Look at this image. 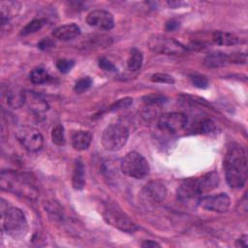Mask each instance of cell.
Returning a JSON list of instances; mask_svg holds the SVG:
<instances>
[{"mask_svg":"<svg viewBox=\"0 0 248 248\" xmlns=\"http://www.w3.org/2000/svg\"><path fill=\"white\" fill-rule=\"evenodd\" d=\"M92 140V134L89 131H76L72 136V145L78 151L86 150Z\"/></svg>","mask_w":248,"mask_h":248,"instance_id":"16","label":"cell"},{"mask_svg":"<svg viewBox=\"0 0 248 248\" xmlns=\"http://www.w3.org/2000/svg\"><path fill=\"white\" fill-rule=\"evenodd\" d=\"M141 246H142V247H145V248H146V247L149 248V247H160L161 245H160L159 243L153 241V240H145V241L141 244Z\"/></svg>","mask_w":248,"mask_h":248,"instance_id":"38","label":"cell"},{"mask_svg":"<svg viewBox=\"0 0 248 248\" xmlns=\"http://www.w3.org/2000/svg\"><path fill=\"white\" fill-rule=\"evenodd\" d=\"M203 65L207 68H220L230 62V56L224 52L216 51L207 54L203 59Z\"/></svg>","mask_w":248,"mask_h":248,"instance_id":"17","label":"cell"},{"mask_svg":"<svg viewBox=\"0 0 248 248\" xmlns=\"http://www.w3.org/2000/svg\"><path fill=\"white\" fill-rule=\"evenodd\" d=\"M0 185L3 190L29 200H36L39 196L38 189L25 174L12 170L1 171Z\"/></svg>","mask_w":248,"mask_h":248,"instance_id":"3","label":"cell"},{"mask_svg":"<svg viewBox=\"0 0 248 248\" xmlns=\"http://www.w3.org/2000/svg\"><path fill=\"white\" fill-rule=\"evenodd\" d=\"M3 229L14 239L22 238L28 231V223L21 209L11 206L3 213Z\"/></svg>","mask_w":248,"mask_h":248,"instance_id":"4","label":"cell"},{"mask_svg":"<svg viewBox=\"0 0 248 248\" xmlns=\"http://www.w3.org/2000/svg\"><path fill=\"white\" fill-rule=\"evenodd\" d=\"M72 185L75 190H82L85 186L84 166L80 160H76L72 173Z\"/></svg>","mask_w":248,"mask_h":248,"instance_id":"18","label":"cell"},{"mask_svg":"<svg viewBox=\"0 0 248 248\" xmlns=\"http://www.w3.org/2000/svg\"><path fill=\"white\" fill-rule=\"evenodd\" d=\"M51 140L54 144L57 146H62L66 143L65 139V133H64V127L60 124H57L52 128L51 131Z\"/></svg>","mask_w":248,"mask_h":248,"instance_id":"25","label":"cell"},{"mask_svg":"<svg viewBox=\"0 0 248 248\" xmlns=\"http://www.w3.org/2000/svg\"><path fill=\"white\" fill-rule=\"evenodd\" d=\"M133 100L131 98H125V99H122V100H119L117 101V103H115L112 107H111V109H118V108H126V107H129L131 104H132Z\"/></svg>","mask_w":248,"mask_h":248,"instance_id":"34","label":"cell"},{"mask_svg":"<svg viewBox=\"0 0 248 248\" xmlns=\"http://www.w3.org/2000/svg\"><path fill=\"white\" fill-rule=\"evenodd\" d=\"M20 8V4L15 1H8L1 3V24L2 27L7 23L13 16H15Z\"/></svg>","mask_w":248,"mask_h":248,"instance_id":"19","label":"cell"},{"mask_svg":"<svg viewBox=\"0 0 248 248\" xmlns=\"http://www.w3.org/2000/svg\"><path fill=\"white\" fill-rule=\"evenodd\" d=\"M88 25L101 30H110L114 26L113 16L106 10H93L86 17Z\"/></svg>","mask_w":248,"mask_h":248,"instance_id":"13","label":"cell"},{"mask_svg":"<svg viewBox=\"0 0 248 248\" xmlns=\"http://www.w3.org/2000/svg\"><path fill=\"white\" fill-rule=\"evenodd\" d=\"M199 205L205 210L224 213L230 208L231 199L227 194L224 193L214 196H205L199 200Z\"/></svg>","mask_w":248,"mask_h":248,"instance_id":"12","label":"cell"},{"mask_svg":"<svg viewBox=\"0 0 248 248\" xmlns=\"http://www.w3.org/2000/svg\"><path fill=\"white\" fill-rule=\"evenodd\" d=\"M103 215L108 224L122 232H134L138 230V226L115 204H107Z\"/></svg>","mask_w":248,"mask_h":248,"instance_id":"7","label":"cell"},{"mask_svg":"<svg viewBox=\"0 0 248 248\" xmlns=\"http://www.w3.org/2000/svg\"><path fill=\"white\" fill-rule=\"evenodd\" d=\"M142 61H143V56L141 51L139 50L138 48H133L128 58L127 66L131 71H138L141 68Z\"/></svg>","mask_w":248,"mask_h":248,"instance_id":"21","label":"cell"},{"mask_svg":"<svg viewBox=\"0 0 248 248\" xmlns=\"http://www.w3.org/2000/svg\"><path fill=\"white\" fill-rule=\"evenodd\" d=\"M92 84V79L89 77H83L81 78H79L78 80H77V82L75 83L74 86V90L76 93L78 94H81L84 91H86Z\"/></svg>","mask_w":248,"mask_h":248,"instance_id":"26","label":"cell"},{"mask_svg":"<svg viewBox=\"0 0 248 248\" xmlns=\"http://www.w3.org/2000/svg\"><path fill=\"white\" fill-rule=\"evenodd\" d=\"M167 102V98L159 95H150L145 98V103L150 106H158Z\"/></svg>","mask_w":248,"mask_h":248,"instance_id":"31","label":"cell"},{"mask_svg":"<svg viewBox=\"0 0 248 248\" xmlns=\"http://www.w3.org/2000/svg\"><path fill=\"white\" fill-rule=\"evenodd\" d=\"M224 170L230 187L242 188L247 180V156L244 148L232 143L228 146L224 158Z\"/></svg>","mask_w":248,"mask_h":248,"instance_id":"1","label":"cell"},{"mask_svg":"<svg viewBox=\"0 0 248 248\" xmlns=\"http://www.w3.org/2000/svg\"><path fill=\"white\" fill-rule=\"evenodd\" d=\"M3 96L5 97L7 105L14 108L21 107L26 100V94L23 90L18 88H7L6 91L3 90Z\"/></svg>","mask_w":248,"mask_h":248,"instance_id":"15","label":"cell"},{"mask_svg":"<svg viewBox=\"0 0 248 248\" xmlns=\"http://www.w3.org/2000/svg\"><path fill=\"white\" fill-rule=\"evenodd\" d=\"M211 41L220 46H233L238 43H240V39L232 33L228 32H222V31H216L212 34Z\"/></svg>","mask_w":248,"mask_h":248,"instance_id":"20","label":"cell"},{"mask_svg":"<svg viewBox=\"0 0 248 248\" xmlns=\"http://www.w3.org/2000/svg\"><path fill=\"white\" fill-rule=\"evenodd\" d=\"M167 188L161 181H150L141 189L140 198L145 204H157L165 201Z\"/></svg>","mask_w":248,"mask_h":248,"instance_id":"10","label":"cell"},{"mask_svg":"<svg viewBox=\"0 0 248 248\" xmlns=\"http://www.w3.org/2000/svg\"><path fill=\"white\" fill-rule=\"evenodd\" d=\"M178 27H179V23L177 21H175V20H170V21H168L166 23V29L168 31H173V30H175Z\"/></svg>","mask_w":248,"mask_h":248,"instance_id":"37","label":"cell"},{"mask_svg":"<svg viewBox=\"0 0 248 248\" xmlns=\"http://www.w3.org/2000/svg\"><path fill=\"white\" fill-rule=\"evenodd\" d=\"M53 46H54V43L49 38H44L38 43V47L43 50H47L51 48Z\"/></svg>","mask_w":248,"mask_h":248,"instance_id":"35","label":"cell"},{"mask_svg":"<svg viewBox=\"0 0 248 248\" xmlns=\"http://www.w3.org/2000/svg\"><path fill=\"white\" fill-rule=\"evenodd\" d=\"M45 21L43 19L37 18V19H33L30 22H28L20 31V35L21 36H27L30 34H33L39 30L42 29V27L44 26Z\"/></svg>","mask_w":248,"mask_h":248,"instance_id":"24","label":"cell"},{"mask_svg":"<svg viewBox=\"0 0 248 248\" xmlns=\"http://www.w3.org/2000/svg\"><path fill=\"white\" fill-rule=\"evenodd\" d=\"M187 124V116L183 112H167L162 114L158 120L160 130L168 133H177Z\"/></svg>","mask_w":248,"mask_h":248,"instance_id":"11","label":"cell"},{"mask_svg":"<svg viewBox=\"0 0 248 248\" xmlns=\"http://www.w3.org/2000/svg\"><path fill=\"white\" fill-rule=\"evenodd\" d=\"M99 67L108 72H116L117 71V68L114 66V64L106 57H102L99 60Z\"/></svg>","mask_w":248,"mask_h":248,"instance_id":"32","label":"cell"},{"mask_svg":"<svg viewBox=\"0 0 248 248\" xmlns=\"http://www.w3.org/2000/svg\"><path fill=\"white\" fill-rule=\"evenodd\" d=\"M248 245V237L246 234L240 236L236 241H235V246L236 247H246Z\"/></svg>","mask_w":248,"mask_h":248,"instance_id":"36","label":"cell"},{"mask_svg":"<svg viewBox=\"0 0 248 248\" xmlns=\"http://www.w3.org/2000/svg\"><path fill=\"white\" fill-rule=\"evenodd\" d=\"M151 80L153 82H159V83H167V84L174 83V79L171 76L167 75V74H162V73L154 74L151 77Z\"/></svg>","mask_w":248,"mask_h":248,"instance_id":"29","label":"cell"},{"mask_svg":"<svg viewBox=\"0 0 248 248\" xmlns=\"http://www.w3.org/2000/svg\"><path fill=\"white\" fill-rule=\"evenodd\" d=\"M128 138V128L121 123H115L108 125L103 131L101 142L106 150L118 151L126 144Z\"/></svg>","mask_w":248,"mask_h":248,"instance_id":"5","label":"cell"},{"mask_svg":"<svg viewBox=\"0 0 248 248\" xmlns=\"http://www.w3.org/2000/svg\"><path fill=\"white\" fill-rule=\"evenodd\" d=\"M148 46L153 52L166 55H180L186 51V47L180 42L162 35L152 36L148 41Z\"/></svg>","mask_w":248,"mask_h":248,"instance_id":"8","label":"cell"},{"mask_svg":"<svg viewBox=\"0 0 248 248\" xmlns=\"http://www.w3.org/2000/svg\"><path fill=\"white\" fill-rule=\"evenodd\" d=\"M120 169L125 175L136 179H142L149 173L148 162L137 151H131L124 156Z\"/></svg>","mask_w":248,"mask_h":248,"instance_id":"6","label":"cell"},{"mask_svg":"<svg viewBox=\"0 0 248 248\" xmlns=\"http://www.w3.org/2000/svg\"><path fill=\"white\" fill-rule=\"evenodd\" d=\"M74 66L75 61L72 59H60L56 62V68L59 70V72L63 74L70 72Z\"/></svg>","mask_w":248,"mask_h":248,"instance_id":"27","label":"cell"},{"mask_svg":"<svg viewBox=\"0 0 248 248\" xmlns=\"http://www.w3.org/2000/svg\"><path fill=\"white\" fill-rule=\"evenodd\" d=\"M16 139L28 152H38L44 144L42 134L34 127L21 126L16 131Z\"/></svg>","mask_w":248,"mask_h":248,"instance_id":"9","label":"cell"},{"mask_svg":"<svg viewBox=\"0 0 248 248\" xmlns=\"http://www.w3.org/2000/svg\"><path fill=\"white\" fill-rule=\"evenodd\" d=\"M29 78L34 84H43L48 81L50 78L48 73L42 67H37L33 69L29 75Z\"/></svg>","mask_w":248,"mask_h":248,"instance_id":"22","label":"cell"},{"mask_svg":"<svg viewBox=\"0 0 248 248\" xmlns=\"http://www.w3.org/2000/svg\"><path fill=\"white\" fill-rule=\"evenodd\" d=\"M29 105L31 106L32 109H33L35 112H37V113L44 112V111L47 110V108H48L47 103H46L40 95L35 94V93H33V92H31Z\"/></svg>","mask_w":248,"mask_h":248,"instance_id":"23","label":"cell"},{"mask_svg":"<svg viewBox=\"0 0 248 248\" xmlns=\"http://www.w3.org/2000/svg\"><path fill=\"white\" fill-rule=\"evenodd\" d=\"M80 34V28L75 23H67L55 28L52 32L54 38L60 41H70Z\"/></svg>","mask_w":248,"mask_h":248,"instance_id":"14","label":"cell"},{"mask_svg":"<svg viewBox=\"0 0 248 248\" xmlns=\"http://www.w3.org/2000/svg\"><path fill=\"white\" fill-rule=\"evenodd\" d=\"M191 81L192 83L198 87V88H201V89H204L208 86L209 82H208V79L203 77V76H201V75H194V76H191Z\"/></svg>","mask_w":248,"mask_h":248,"instance_id":"30","label":"cell"},{"mask_svg":"<svg viewBox=\"0 0 248 248\" xmlns=\"http://www.w3.org/2000/svg\"><path fill=\"white\" fill-rule=\"evenodd\" d=\"M219 175L216 171L185 180L177 189V198L181 202H189L207 194L218 187Z\"/></svg>","mask_w":248,"mask_h":248,"instance_id":"2","label":"cell"},{"mask_svg":"<svg viewBox=\"0 0 248 248\" xmlns=\"http://www.w3.org/2000/svg\"><path fill=\"white\" fill-rule=\"evenodd\" d=\"M229 56H230L231 63H237V64L243 63L244 64L246 62V54L245 53H241V52L232 53Z\"/></svg>","mask_w":248,"mask_h":248,"instance_id":"33","label":"cell"},{"mask_svg":"<svg viewBox=\"0 0 248 248\" xmlns=\"http://www.w3.org/2000/svg\"><path fill=\"white\" fill-rule=\"evenodd\" d=\"M215 123L210 119H203L199 125V131L202 134H211L215 132Z\"/></svg>","mask_w":248,"mask_h":248,"instance_id":"28","label":"cell"}]
</instances>
